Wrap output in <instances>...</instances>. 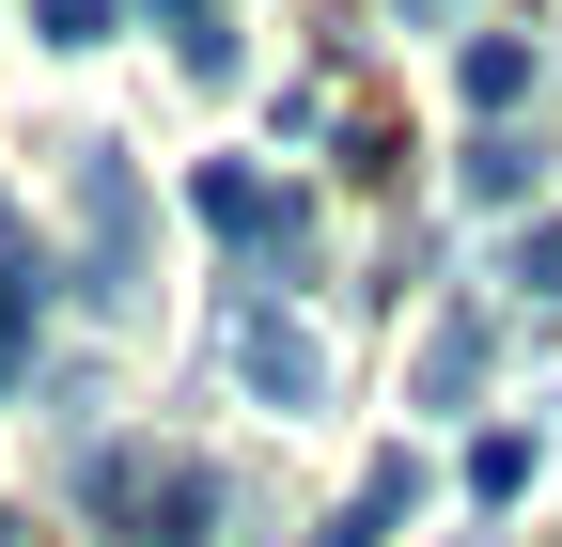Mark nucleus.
Listing matches in <instances>:
<instances>
[{
  "label": "nucleus",
  "mask_w": 562,
  "mask_h": 547,
  "mask_svg": "<svg viewBox=\"0 0 562 547\" xmlns=\"http://www.w3.org/2000/svg\"><path fill=\"white\" fill-rule=\"evenodd\" d=\"M94 516H110V547H203L220 469H203V454H110L94 469Z\"/></svg>",
  "instance_id": "obj_1"
},
{
  "label": "nucleus",
  "mask_w": 562,
  "mask_h": 547,
  "mask_svg": "<svg viewBox=\"0 0 562 547\" xmlns=\"http://www.w3.org/2000/svg\"><path fill=\"white\" fill-rule=\"evenodd\" d=\"M79 298H94V313L140 298V172H125L110 142L79 157Z\"/></svg>",
  "instance_id": "obj_2"
},
{
  "label": "nucleus",
  "mask_w": 562,
  "mask_h": 547,
  "mask_svg": "<svg viewBox=\"0 0 562 547\" xmlns=\"http://www.w3.org/2000/svg\"><path fill=\"white\" fill-rule=\"evenodd\" d=\"M188 203H203V220H220L250 266H313V203H297V188H266L250 157H203V172H188Z\"/></svg>",
  "instance_id": "obj_3"
},
{
  "label": "nucleus",
  "mask_w": 562,
  "mask_h": 547,
  "mask_svg": "<svg viewBox=\"0 0 562 547\" xmlns=\"http://www.w3.org/2000/svg\"><path fill=\"white\" fill-rule=\"evenodd\" d=\"M235 376H250L266 406H313V391H328V345L281 328V313H235Z\"/></svg>",
  "instance_id": "obj_4"
},
{
  "label": "nucleus",
  "mask_w": 562,
  "mask_h": 547,
  "mask_svg": "<svg viewBox=\"0 0 562 547\" xmlns=\"http://www.w3.org/2000/svg\"><path fill=\"white\" fill-rule=\"evenodd\" d=\"M32 328H47V250H32L16 203H0V391L32 376Z\"/></svg>",
  "instance_id": "obj_5"
},
{
  "label": "nucleus",
  "mask_w": 562,
  "mask_h": 547,
  "mask_svg": "<svg viewBox=\"0 0 562 547\" xmlns=\"http://www.w3.org/2000/svg\"><path fill=\"white\" fill-rule=\"evenodd\" d=\"M406 516H422V469H406V454H375V469H360V485H344V501H328V532H313V547H391Z\"/></svg>",
  "instance_id": "obj_6"
},
{
  "label": "nucleus",
  "mask_w": 562,
  "mask_h": 547,
  "mask_svg": "<svg viewBox=\"0 0 562 547\" xmlns=\"http://www.w3.org/2000/svg\"><path fill=\"white\" fill-rule=\"evenodd\" d=\"M484 345H501L484 313H438V345H422V406H469V391H484Z\"/></svg>",
  "instance_id": "obj_7"
},
{
  "label": "nucleus",
  "mask_w": 562,
  "mask_h": 547,
  "mask_svg": "<svg viewBox=\"0 0 562 547\" xmlns=\"http://www.w3.org/2000/svg\"><path fill=\"white\" fill-rule=\"evenodd\" d=\"M157 16H172V47H188V79L220 94V79H235V16H220V0H157Z\"/></svg>",
  "instance_id": "obj_8"
},
{
  "label": "nucleus",
  "mask_w": 562,
  "mask_h": 547,
  "mask_svg": "<svg viewBox=\"0 0 562 547\" xmlns=\"http://www.w3.org/2000/svg\"><path fill=\"white\" fill-rule=\"evenodd\" d=\"M516 94H531V47H516V32H484V47H469V110H484V125H501Z\"/></svg>",
  "instance_id": "obj_9"
},
{
  "label": "nucleus",
  "mask_w": 562,
  "mask_h": 547,
  "mask_svg": "<svg viewBox=\"0 0 562 547\" xmlns=\"http://www.w3.org/2000/svg\"><path fill=\"white\" fill-rule=\"evenodd\" d=\"M531 188V142H516V125H484V142H469V203H516Z\"/></svg>",
  "instance_id": "obj_10"
},
{
  "label": "nucleus",
  "mask_w": 562,
  "mask_h": 547,
  "mask_svg": "<svg viewBox=\"0 0 562 547\" xmlns=\"http://www.w3.org/2000/svg\"><path fill=\"white\" fill-rule=\"evenodd\" d=\"M469 501H531V438H484L469 454Z\"/></svg>",
  "instance_id": "obj_11"
},
{
  "label": "nucleus",
  "mask_w": 562,
  "mask_h": 547,
  "mask_svg": "<svg viewBox=\"0 0 562 547\" xmlns=\"http://www.w3.org/2000/svg\"><path fill=\"white\" fill-rule=\"evenodd\" d=\"M516 282H531V298H562V220H547V235H516Z\"/></svg>",
  "instance_id": "obj_12"
},
{
  "label": "nucleus",
  "mask_w": 562,
  "mask_h": 547,
  "mask_svg": "<svg viewBox=\"0 0 562 547\" xmlns=\"http://www.w3.org/2000/svg\"><path fill=\"white\" fill-rule=\"evenodd\" d=\"M110 32V0H47V47H94Z\"/></svg>",
  "instance_id": "obj_13"
},
{
  "label": "nucleus",
  "mask_w": 562,
  "mask_h": 547,
  "mask_svg": "<svg viewBox=\"0 0 562 547\" xmlns=\"http://www.w3.org/2000/svg\"><path fill=\"white\" fill-rule=\"evenodd\" d=\"M406 16H438V0H406Z\"/></svg>",
  "instance_id": "obj_14"
},
{
  "label": "nucleus",
  "mask_w": 562,
  "mask_h": 547,
  "mask_svg": "<svg viewBox=\"0 0 562 547\" xmlns=\"http://www.w3.org/2000/svg\"><path fill=\"white\" fill-rule=\"evenodd\" d=\"M0 547H16V516H0Z\"/></svg>",
  "instance_id": "obj_15"
}]
</instances>
